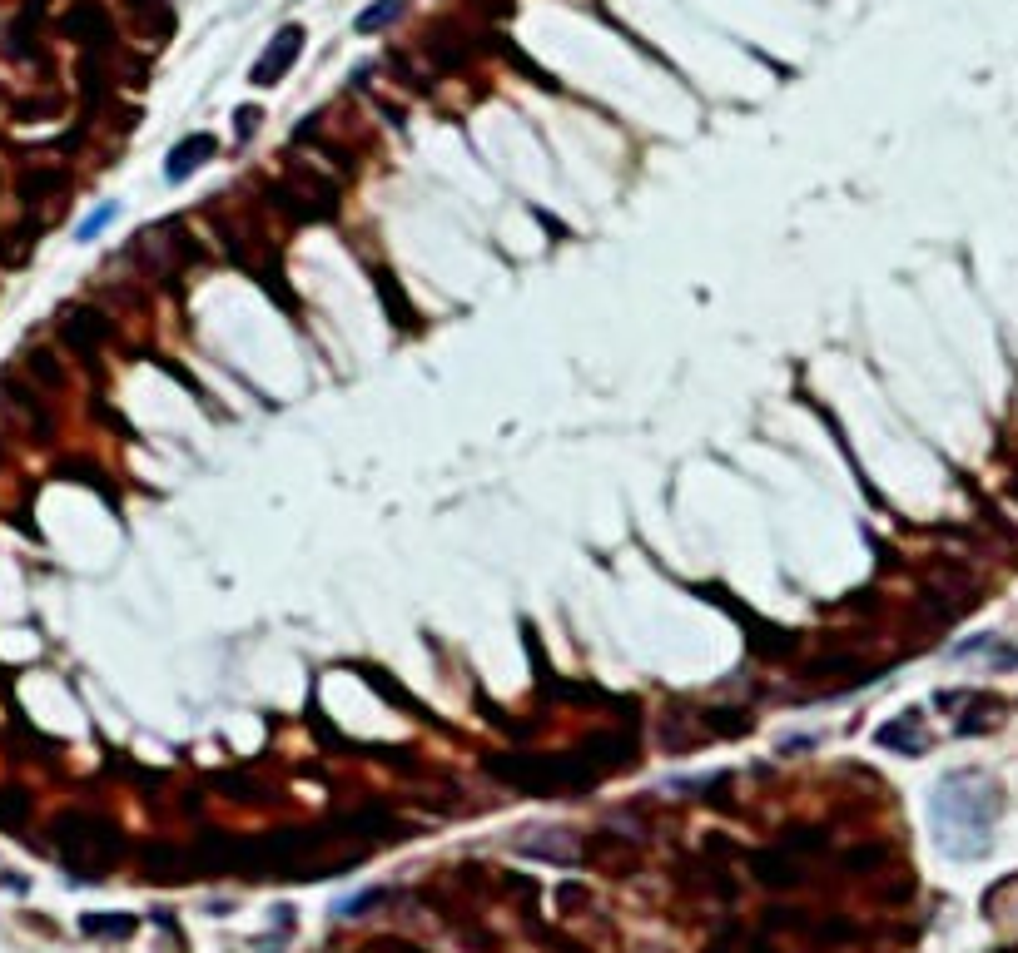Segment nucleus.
<instances>
[{
	"mask_svg": "<svg viewBox=\"0 0 1018 953\" xmlns=\"http://www.w3.org/2000/svg\"><path fill=\"white\" fill-rule=\"evenodd\" d=\"M999 810H1004V795L984 770H949L934 785V800H929L939 849L949 859H984L989 844H994Z\"/></svg>",
	"mask_w": 1018,
	"mask_h": 953,
	"instance_id": "obj_1",
	"label": "nucleus"
},
{
	"mask_svg": "<svg viewBox=\"0 0 1018 953\" xmlns=\"http://www.w3.org/2000/svg\"><path fill=\"white\" fill-rule=\"evenodd\" d=\"M60 834V849L70 859V869H80L85 879L100 874L110 859H120V834L105 824V819H90V815H65L55 824Z\"/></svg>",
	"mask_w": 1018,
	"mask_h": 953,
	"instance_id": "obj_2",
	"label": "nucleus"
},
{
	"mask_svg": "<svg viewBox=\"0 0 1018 953\" xmlns=\"http://www.w3.org/2000/svg\"><path fill=\"white\" fill-rule=\"evenodd\" d=\"M298 55H303V25H284V30L269 40V50L254 60L249 80H254L259 90H274V85L289 75L293 65H298Z\"/></svg>",
	"mask_w": 1018,
	"mask_h": 953,
	"instance_id": "obj_3",
	"label": "nucleus"
},
{
	"mask_svg": "<svg viewBox=\"0 0 1018 953\" xmlns=\"http://www.w3.org/2000/svg\"><path fill=\"white\" fill-rule=\"evenodd\" d=\"M0 393H5V403H10V408H20V417L30 422V442H50L55 417H50V408L40 403V393H35V388L15 383V373H0Z\"/></svg>",
	"mask_w": 1018,
	"mask_h": 953,
	"instance_id": "obj_4",
	"label": "nucleus"
},
{
	"mask_svg": "<svg viewBox=\"0 0 1018 953\" xmlns=\"http://www.w3.org/2000/svg\"><path fill=\"white\" fill-rule=\"evenodd\" d=\"M60 338H65L80 358H95V348L110 338V323H105L95 308H70V313L60 318Z\"/></svg>",
	"mask_w": 1018,
	"mask_h": 953,
	"instance_id": "obj_5",
	"label": "nucleus"
},
{
	"mask_svg": "<svg viewBox=\"0 0 1018 953\" xmlns=\"http://www.w3.org/2000/svg\"><path fill=\"white\" fill-rule=\"evenodd\" d=\"M214 149H219V139L214 135H189V139H179L174 149H169V159H164V179L169 184H184L199 164H209L214 159Z\"/></svg>",
	"mask_w": 1018,
	"mask_h": 953,
	"instance_id": "obj_6",
	"label": "nucleus"
},
{
	"mask_svg": "<svg viewBox=\"0 0 1018 953\" xmlns=\"http://www.w3.org/2000/svg\"><path fill=\"white\" fill-rule=\"evenodd\" d=\"M874 740H879L884 750H899V755H924V750H929V730H924V715H919V710H909V715L879 725Z\"/></svg>",
	"mask_w": 1018,
	"mask_h": 953,
	"instance_id": "obj_7",
	"label": "nucleus"
},
{
	"mask_svg": "<svg viewBox=\"0 0 1018 953\" xmlns=\"http://www.w3.org/2000/svg\"><path fill=\"white\" fill-rule=\"evenodd\" d=\"M65 35H75L80 45H110V15L95 5V0H80L70 15H65Z\"/></svg>",
	"mask_w": 1018,
	"mask_h": 953,
	"instance_id": "obj_8",
	"label": "nucleus"
},
{
	"mask_svg": "<svg viewBox=\"0 0 1018 953\" xmlns=\"http://www.w3.org/2000/svg\"><path fill=\"white\" fill-rule=\"evenodd\" d=\"M750 869H755V879L770 884V889H785V884L800 879V864L790 859V844H785V849H755Z\"/></svg>",
	"mask_w": 1018,
	"mask_h": 953,
	"instance_id": "obj_9",
	"label": "nucleus"
},
{
	"mask_svg": "<svg viewBox=\"0 0 1018 953\" xmlns=\"http://www.w3.org/2000/svg\"><path fill=\"white\" fill-rule=\"evenodd\" d=\"M403 10H408V0H373V5L353 20V30H358V35H378L383 25L403 20Z\"/></svg>",
	"mask_w": 1018,
	"mask_h": 953,
	"instance_id": "obj_10",
	"label": "nucleus"
},
{
	"mask_svg": "<svg viewBox=\"0 0 1018 953\" xmlns=\"http://www.w3.org/2000/svg\"><path fill=\"white\" fill-rule=\"evenodd\" d=\"M378 293H383V308H388V313H398V323H403V328H413V323H418V313H413V303H408V293L398 288V278H393V273H378Z\"/></svg>",
	"mask_w": 1018,
	"mask_h": 953,
	"instance_id": "obj_11",
	"label": "nucleus"
},
{
	"mask_svg": "<svg viewBox=\"0 0 1018 953\" xmlns=\"http://www.w3.org/2000/svg\"><path fill=\"white\" fill-rule=\"evenodd\" d=\"M25 363H30V373H35V378H40L45 388H60V383H65L60 363H55V358H50L45 348H30V353H25Z\"/></svg>",
	"mask_w": 1018,
	"mask_h": 953,
	"instance_id": "obj_12",
	"label": "nucleus"
},
{
	"mask_svg": "<svg viewBox=\"0 0 1018 953\" xmlns=\"http://www.w3.org/2000/svg\"><path fill=\"white\" fill-rule=\"evenodd\" d=\"M115 214H120L115 204H100L95 214H85V219H80V229H75V239H80V244H90V239H95V234H100V229H105V224H110Z\"/></svg>",
	"mask_w": 1018,
	"mask_h": 953,
	"instance_id": "obj_13",
	"label": "nucleus"
},
{
	"mask_svg": "<svg viewBox=\"0 0 1018 953\" xmlns=\"http://www.w3.org/2000/svg\"><path fill=\"white\" fill-rule=\"evenodd\" d=\"M45 189H60V174H55V169H40V174H30V179L20 184V199H25V204H35V199H40Z\"/></svg>",
	"mask_w": 1018,
	"mask_h": 953,
	"instance_id": "obj_14",
	"label": "nucleus"
},
{
	"mask_svg": "<svg viewBox=\"0 0 1018 953\" xmlns=\"http://www.w3.org/2000/svg\"><path fill=\"white\" fill-rule=\"evenodd\" d=\"M85 929H90V934H130L135 919H85Z\"/></svg>",
	"mask_w": 1018,
	"mask_h": 953,
	"instance_id": "obj_15",
	"label": "nucleus"
},
{
	"mask_svg": "<svg viewBox=\"0 0 1018 953\" xmlns=\"http://www.w3.org/2000/svg\"><path fill=\"white\" fill-rule=\"evenodd\" d=\"M378 899H383V894H378V889H368V894H358V899H343V904H338V914H343V919H353V914H363V909H368V904H378Z\"/></svg>",
	"mask_w": 1018,
	"mask_h": 953,
	"instance_id": "obj_16",
	"label": "nucleus"
},
{
	"mask_svg": "<svg viewBox=\"0 0 1018 953\" xmlns=\"http://www.w3.org/2000/svg\"><path fill=\"white\" fill-rule=\"evenodd\" d=\"M25 815V795L20 790H5V800H0V819H20Z\"/></svg>",
	"mask_w": 1018,
	"mask_h": 953,
	"instance_id": "obj_17",
	"label": "nucleus"
},
{
	"mask_svg": "<svg viewBox=\"0 0 1018 953\" xmlns=\"http://www.w3.org/2000/svg\"><path fill=\"white\" fill-rule=\"evenodd\" d=\"M259 120H264V115H259V105H244V110H239V139L254 135V130H259Z\"/></svg>",
	"mask_w": 1018,
	"mask_h": 953,
	"instance_id": "obj_18",
	"label": "nucleus"
},
{
	"mask_svg": "<svg viewBox=\"0 0 1018 953\" xmlns=\"http://www.w3.org/2000/svg\"><path fill=\"white\" fill-rule=\"evenodd\" d=\"M130 5H135V10H145V5H149V0H130Z\"/></svg>",
	"mask_w": 1018,
	"mask_h": 953,
	"instance_id": "obj_19",
	"label": "nucleus"
},
{
	"mask_svg": "<svg viewBox=\"0 0 1018 953\" xmlns=\"http://www.w3.org/2000/svg\"><path fill=\"white\" fill-rule=\"evenodd\" d=\"M0 457H5V452H0Z\"/></svg>",
	"mask_w": 1018,
	"mask_h": 953,
	"instance_id": "obj_20",
	"label": "nucleus"
}]
</instances>
